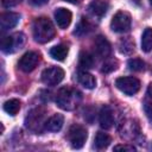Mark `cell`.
Masks as SVG:
<instances>
[{"label":"cell","mask_w":152,"mask_h":152,"mask_svg":"<svg viewBox=\"0 0 152 152\" xmlns=\"http://www.w3.org/2000/svg\"><path fill=\"white\" fill-rule=\"evenodd\" d=\"M45 110L43 108H34L28 112L27 116L25 118V125L28 129L40 133L43 129H45Z\"/></svg>","instance_id":"obj_3"},{"label":"cell","mask_w":152,"mask_h":152,"mask_svg":"<svg viewBox=\"0 0 152 152\" xmlns=\"http://www.w3.org/2000/svg\"><path fill=\"white\" fill-rule=\"evenodd\" d=\"M131 24H132L131 15L125 11H119L114 14L110 21V28L116 33H124L131 28Z\"/></svg>","instance_id":"obj_7"},{"label":"cell","mask_w":152,"mask_h":152,"mask_svg":"<svg viewBox=\"0 0 152 152\" xmlns=\"http://www.w3.org/2000/svg\"><path fill=\"white\" fill-rule=\"evenodd\" d=\"M110 142H112V138L109 134L104 132H97L94 139V147L96 150H104L109 146Z\"/></svg>","instance_id":"obj_17"},{"label":"cell","mask_w":152,"mask_h":152,"mask_svg":"<svg viewBox=\"0 0 152 152\" xmlns=\"http://www.w3.org/2000/svg\"><path fill=\"white\" fill-rule=\"evenodd\" d=\"M108 8H109V2L107 0H93L88 6L89 13L93 17H97V18L103 17L107 13Z\"/></svg>","instance_id":"obj_12"},{"label":"cell","mask_w":152,"mask_h":152,"mask_svg":"<svg viewBox=\"0 0 152 152\" xmlns=\"http://www.w3.org/2000/svg\"><path fill=\"white\" fill-rule=\"evenodd\" d=\"M137 148L133 145H126V144H121V145H116L114 146V151H135Z\"/></svg>","instance_id":"obj_27"},{"label":"cell","mask_w":152,"mask_h":152,"mask_svg":"<svg viewBox=\"0 0 152 152\" xmlns=\"http://www.w3.org/2000/svg\"><path fill=\"white\" fill-rule=\"evenodd\" d=\"M132 1H133V2H135L137 5H139V4H140V0H132Z\"/></svg>","instance_id":"obj_31"},{"label":"cell","mask_w":152,"mask_h":152,"mask_svg":"<svg viewBox=\"0 0 152 152\" xmlns=\"http://www.w3.org/2000/svg\"><path fill=\"white\" fill-rule=\"evenodd\" d=\"M20 20V15L14 12H5L0 15V27L1 31H7L17 26Z\"/></svg>","instance_id":"obj_11"},{"label":"cell","mask_w":152,"mask_h":152,"mask_svg":"<svg viewBox=\"0 0 152 152\" xmlns=\"http://www.w3.org/2000/svg\"><path fill=\"white\" fill-rule=\"evenodd\" d=\"M91 31H93V25L86 18H82V20L78 23L76 30L74 31V34L78 36V37H82V36H86V34L90 33Z\"/></svg>","instance_id":"obj_21"},{"label":"cell","mask_w":152,"mask_h":152,"mask_svg":"<svg viewBox=\"0 0 152 152\" xmlns=\"http://www.w3.org/2000/svg\"><path fill=\"white\" fill-rule=\"evenodd\" d=\"M81 93L71 87H63L57 91L56 103L63 110H74L81 102Z\"/></svg>","instance_id":"obj_2"},{"label":"cell","mask_w":152,"mask_h":152,"mask_svg":"<svg viewBox=\"0 0 152 152\" xmlns=\"http://www.w3.org/2000/svg\"><path fill=\"white\" fill-rule=\"evenodd\" d=\"M77 80L80 84H82L87 89H94L96 86V78L91 74H89L87 70H80L77 75Z\"/></svg>","instance_id":"obj_16"},{"label":"cell","mask_w":152,"mask_h":152,"mask_svg":"<svg viewBox=\"0 0 152 152\" xmlns=\"http://www.w3.org/2000/svg\"><path fill=\"white\" fill-rule=\"evenodd\" d=\"M144 110L148 116H152V83L148 84L145 99H144Z\"/></svg>","instance_id":"obj_24"},{"label":"cell","mask_w":152,"mask_h":152,"mask_svg":"<svg viewBox=\"0 0 152 152\" xmlns=\"http://www.w3.org/2000/svg\"><path fill=\"white\" fill-rule=\"evenodd\" d=\"M64 124V118L62 114H53L46 120L45 124V129L50 132H58Z\"/></svg>","instance_id":"obj_15"},{"label":"cell","mask_w":152,"mask_h":152,"mask_svg":"<svg viewBox=\"0 0 152 152\" xmlns=\"http://www.w3.org/2000/svg\"><path fill=\"white\" fill-rule=\"evenodd\" d=\"M119 51L121 53H125V55H129L134 51V42L127 37V38H124L119 42Z\"/></svg>","instance_id":"obj_23"},{"label":"cell","mask_w":152,"mask_h":152,"mask_svg":"<svg viewBox=\"0 0 152 152\" xmlns=\"http://www.w3.org/2000/svg\"><path fill=\"white\" fill-rule=\"evenodd\" d=\"M116 69H118V62L115 59H108V61H106L103 63L101 71L103 74H109V72H112V71H114Z\"/></svg>","instance_id":"obj_26"},{"label":"cell","mask_w":152,"mask_h":152,"mask_svg":"<svg viewBox=\"0 0 152 152\" xmlns=\"http://www.w3.org/2000/svg\"><path fill=\"white\" fill-rule=\"evenodd\" d=\"M99 121H100V126L103 129H109L112 128L113 124H114V116H113V110L109 106H103L99 113Z\"/></svg>","instance_id":"obj_13"},{"label":"cell","mask_w":152,"mask_h":152,"mask_svg":"<svg viewBox=\"0 0 152 152\" xmlns=\"http://www.w3.org/2000/svg\"><path fill=\"white\" fill-rule=\"evenodd\" d=\"M94 50L100 58H107L110 56L112 46L108 39L103 36H97L94 39Z\"/></svg>","instance_id":"obj_10"},{"label":"cell","mask_w":152,"mask_h":152,"mask_svg":"<svg viewBox=\"0 0 152 152\" xmlns=\"http://www.w3.org/2000/svg\"><path fill=\"white\" fill-rule=\"evenodd\" d=\"M32 33H33V38L36 42H38L40 44H45L55 37L56 30L49 18L39 17V18L34 19V21H33Z\"/></svg>","instance_id":"obj_1"},{"label":"cell","mask_w":152,"mask_h":152,"mask_svg":"<svg viewBox=\"0 0 152 152\" xmlns=\"http://www.w3.org/2000/svg\"><path fill=\"white\" fill-rule=\"evenodd\" d=\"M127 65H128L129 70L135 71V72L142 71L145 69V62L142 59H140V58H131V59H128Z\"/></svg>","instance_id":"obj_25"},{"label":"cell","mask_w":152,"mask_h":152,"mask_svg":"<svg viewBox=\"0 0 152 152\" xmlns=\"http://www.w3.org/2000/svg\"><path fill=\"white\" fill-rule=\"evenodd\" d=\"M87 137H88L87 129L83 126L77 125V124L72 125L68 131V140L70 141L71 147L76 150L83 147V145L86 144Z\"/></svg>","instance_id":"obj_4"},{"label":"cell","mask_w":152,"mask_h":152,"mask_svg":"<svg viewBox=\"0 0 152 152\" xmlns=\"http://www.w3.org/2000/svg\"><path fill=\"white\" fill-rule=\"evenodd\" d=\"M40 61V55L36 51H28L21 56V58L18 62V66L24 72H31L36 69Z\"/></svg>","instance_id":"obj_8"},{"label":"cell","mask_w":152,"mask_h":152,"mask_svg":"<svg viewBox=\"0 0 152 152\" xmlns=\"http://www.w3.org/2000/svg\"><path fill=\"white\" fill-rule=\"evenodd\" d=\"M4 110L10 115H15L20 110V101L18 99L7 100L4 103Z\"/></svg>","instance_id":"obj_22"},{"label":"cell","mask_w":152,"mask_h":152,"mask_svg":"<svg viewBox=\"0 0 152 152\" xmlns=\"http://www.w3.org/2000/svg\"><path fill=\"white\" fill-rule=\"evenodd\" d=\"M28 2L33 6H43L49 2V0H28Z\"/></svg>","instance_id":"obj_29"},{"label":"cell","mask_w":152,"mask_h":152,"mask_svg":"<svg viewBox=\"0 0 152 152\" xmlns=\"http://www.w3.org/2000/svg\"><path fill=\"white\" fill-rule=\"evenodd\" d=\"M55 19H56L58 27L64 30L70 25L71 19H72V14L69 10H66L64 7H59L55 12Z\"/></svg>","instance_id":"obj_14"},{"label":"cell","mask_w":152,"mask_h":152,"mask_svg":"<svg viewBox=\"0 0 152 152\" xmlns=\"http://www.w3.org/2000/svg\"><path fill=\"white\" fill-rule=\"evenodd\" d=\"M64 78V70L59 66H49L42 72V81L48 86H56Z\"/></svg>","instance_id":"obj_9"},{"label":"cell","mask_w":152,"mask_h":152,"mask_svg":"<svg viewBox=\"0 0 152 152\" xmlns=\"http://www.w3.org/2000/svg\"><path fill=\"white\" fill-rule=\"evenodd\" d=\"M115 86L124 94H126L128 96H132V95H134L139 91L140 81L137 77H133V76H124V77L116 78Z\"/></svg>","instance_id":"obj_5"},{"label":"cell","mask_w":152,"mask_h":152,"mask_svg":"<svg viewBox=\"0 0 152 152\" xmlns=\"http://www.w3.org/2000/svg\"><path fill=\"white\" fill-rule=\"evenodd\" d=\"M25 44V36L23 33H14L12 36H6L1 39V50L5 53H12L21 49Z\"/></svg>","instance_id":"obj_6"},{"label":"cell","mask_w":152,"mask_h":152,"mask_svg":"<svg viewBox=\"0 0 152 152\" xmlns=\"http://www.w3.org/2000/svg\"><path fill=\"white\" fill-rule=\"evenodd\" d=\"M78 65L83 70L93 68V65H94V57H93V55L89 53L88 51H82L80 53V57H78Z\"/></svg>","instance_id":"obj_19"},{"label":"cell","mask_w":152,"mask_h":152,"mask_svg":"<svg viewBox=\"0 0 152 152\" xmlns=\"http://www.w3.org/2000/svg\"><path fill=\"white\" fill-rule=\"evenodd\" d=\"M20 1L21 0H1V4H2L4 7L10 8V7H14L18 4H20Z\"/></svg>","instance_id":"obj_28"},{"label":"cell","mask_w":152,"mask_h":152,"mask_svg":"<svg viewBox=\"0 0 152 152\" xmlns=\"http://www.w3.org/2000/svg\"><path fill=\"white\" fill-rule=\"evenodd\" d=\"M150 4H151V5H152V0H150Z\"/></svg>","instance_id":"obj_32"},{"label":"cell","mask_w":152,"mask_h":152,"mask_svg":"<svg viewBox=\"0 0 152 152\" xmlns=\"http://www.w3.org/2000/svg\"><path fill=\"white\" fill-rule=\"evenodd\" d=\"M64 1H66V2H70V4H78L81 0H64Z\"/></svg>","instance_id":"obj_30"},{"label":"cell","mask_w":152,"mask_h":152,"mask_svg":"<svg viewBox=\"0 0 152 152\" xmlns=\"http://www.w3.org/2000/svg\"><path fill=\"white\" fill-rule=\"evenodd\" d=\"M66 55H68V48L63 44L56 45L50 50V56L56 61H64Z\"/></svg>","instance_id":"obj_20"},{"label":"cell","mask_w":152,"mask_h":152,"mask_svg":"<svg viewBox=\"0 0 152 152\" xmlns=\"http://www.w3.org/2000/svg\"><path fill=\"white\" fill-rule=\"evenodd\" d=\"M141 50L144 52L152 51V28L146 27L141 36Z\"/></svg>","instance_id":"obj_18"}]
</instances>
